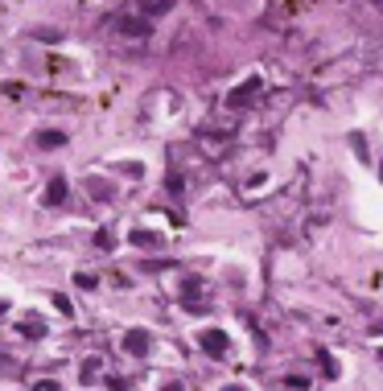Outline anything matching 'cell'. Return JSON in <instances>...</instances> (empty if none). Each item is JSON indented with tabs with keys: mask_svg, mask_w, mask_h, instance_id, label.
Here are the masks:
<instances>
[{
	"mask_svg": "<svg viewBox=\"0 0 383 391\" xmlns=\"http://www.w3.org/2000/svg\"><path fill=\"white\" fill-rule=\"evenodd\" d=\"M380 181H383V165H380Z\"/></svg>",
	"mask_w": 383,
	"mask_h": 391,
	"instance_id": "12",
	"label": "cell"
},
{
	"mask_svg": "<svg viewBox=\"0 0 383 391\" xmlns=\"http://www.w3.org/2000/svg\"><path fill=\"white\" fill-rule=\"evenodd\" d=\"M62 198H66V177H54L50 190H45V206H58Z\"/></svg>",
	"mask_w": 383,
	"mask_h": 391,
	"instance_id": "4",
	"label": "cell"
},
{
	"mask_svg": "<svg viewBox=\"0 0 383 391\" xmlns=\"http://www.w3.org/2000/svg\"><path fill=\"white\" fill-rule=\"evenodd\" d=\"M124 350H128V355H136V359H140V355H149V334H144V330L124 334Z\"/></svg>",
	"mask_w": 383,
	"mask_h": 391,
	"instance_id": "3",
	"label": "cell"
},
{
	"mask_svg": "<svg viewBox=\"0 0 383 391\" xmlns=\"http://www.w3.org/2000/svg\"><path fill=\"white\" fill-rule=\"evenodd\" d=\"M161 391H182V383H165Z\"/></svg>",
	"mask_w": 383,
	"mask_h": 391,
	"instance_id": "9",
	"label": "cell"
},
{
	"mask_svg": "<svg viewBox=\"0 0 383 391\" xmlns=\"http://www.w3.org/2000/svg\"><path fill=\"white\" fill-rule=\"evenodd\" d=\"M260 87H264L260 78H248V82H243L239 91H231V99H227V107H243V103H248V99H252V95H256Z\"/></svg>",
	"mask_w": 383,
	"mask_h": 391,
	"instance_id": "2",
	"label": "cell"
},
{
	"mask_svg": "<svg viewBox=\"0 0 383 391\" xmlns=\"http://www.w3.org/2000/svg\"><path fill=\"white\" fill-rule=\"evenodd\" d=\"M120 29H124V33H136V37H144V33H149V25H144V21H132V16H128V21H120Z\"/></svg>",
	"mask_w": 383,
	"mask_h": 391,
	"instance_id": "7",
	"label": "cell"
},
{
	"mask_svg": "<svg viewBox=\"0 0 383 391\" xmlns=\"http://www.w3.org/2000/svg\"><path fill=\"white\" fill-rule=\"evenodd\" d=\"M37 144H41V148H62V144H66V136L50 128V132H37Z\"/></svg>",
	"mask_w": 383,
	"mask_h": 391,
	"instance_id": "5",
	"label": "cell"
},
{
	"mask_svg": "<svg viewBox=\"0 0 383 391\" xmlns=\"http://www.w3.org/2000/svg\"><path fill=\"white\" fill-rule=\"evenodd\" d=\"M95 371H99V363H95V359H91V363H87V367H83V383H95Z\"/></svg>",
	"mask_w": 383,
	"mask_h": 391,
	"instance_id": "8",
	"label": "cell"
},
{
	"mask_svg": "<svg viewBox=\"0 0 383 391\" xmlns=\"http://www.w3.org/2000/svg\"><path fill=\"white\" fill-rule=\"evenodd\" d=\"M132 243H136V247H161V235H149V231H136V235H132Z\"/></svg>",
	"mask_w": 383,
	"mask_h": 391,
	"instance_id": "6",
	"label": "cell"
},
{
	"mask_svg": "<svg viewBox=\"0 0 383 391\" xmlns=\"http://www.w3.org/2000/svg\"><path fill=\"white\" fill-rule=\"evenodd\" d=\"M4 309H8V305H4V301H0V313H4Z\"/></svg>",
	"mask_w": 383,
	"mask_h": 391,
	"instance_id": "10",
	"label": "cell"
},
{
	"mask_svg": "<svg viewBox=\"0 0 383 391\" xmlns=\"http://www.w3.org/2000/svg\"><path fill=\"white\" fill-rule=\"evenodd\" d=\"M227 391H243V388H227Z\"/></svg>",
	"mask_w": 383,
	"mask_h": 391,
	"instance_id": "11",
	"label": "cell"
},
{
	"mask_svg": "<svg viewBox=\"0 0 383 391\" xmlns=\"http://www.w3.org/2000/svg\"><path fill=\"white\" fill-rule=\"evenodd\" d=\"M198 346H202L210 359H227V350H231V342H227L223 330H206V334H198Z\"/></svg>",
	"mask_w": 383,
	"mask_h": 391,
	"instance_id": "1",
	"label": "cell"
}]
</instances>
